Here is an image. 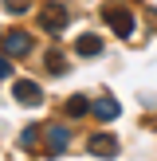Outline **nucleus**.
<instances>
[{
  "label": "nucleus",
  "instance_id": "obj_1",
  "mask_svg": "<svg viewBox=\"0 0 157 161\" xmlns=\"http://www.w3.org/2000/svg\"><path fill=\"white\" fill-rule=\"evenodd\" d=\"M67 20H71V16H67V8H63V4H47L43 12H39V28L51 31V36H59V31L67 28Z\"/></svg>",
  "mask_w": 157,
  "mask_h": 161
},
{
  "label": "nucleus",
  "instance_id": "obj_2",
  "mask_svg": "<svg viewBox=\"0 0 157 161\" xmlns=\"http://www.w3.org/2000/svg\"><path fill=\"white\" fill-rule=\"evenodd\" d=\"M102 16H106V24L118 31V36H133V12H130V8L114 4V8H106Z\"/></svg>",
  "mask_w": 157,
  "mask_h": 161
},
{
  "label": "nucleus",
  "instance_id": "obj_3",
  "mask_svg": "<svg viewBox=\"0 0 157 161\" xmlns=\"http://www.w3.org/2000/svg\"><path fill=\"white\" fill-rule=\"evenodd\" d=\"M12 98L24 102V106H35L43 94H39V83H31V79H16V83H12Z\"/></svg>",
  "mask_w": 157,
  "mask_h": 161
},
{
  "label": "nucleus",
  "instance_id": "obj_4",
  "mask_svg": "<svg viewBox=\"0 0 157 161\" xmlns=\"http://www.w3.org/2000/svg\"><path fill=\"white\" fill-rule=\"evenodd\" d=\"M67 142H71V130L67 126H47V153H63L67 149Z\"/></svg>",
  "mask_w": 157,
  "mask_h": 161
},
{
  "label": "nucleus",
  "instance_id": "obj_5",
  "mask_svg": "<svg viewBox=\"0 0 157 161\" xmlns=\"http://www.w3.org/2000/svg\"><path fill=\"white\" fill-rule=\"evenodd\" d=\"M90 153L114 157V153H118V138H110V134H94V138H90Z\"/></svg>",
  "mask_w": 157,
  "mask_h": 161
},
{
  "label": "nucleus",
  "instance_id": "obj_6",
  "mask_svg": "<svg viewBox=\"0 0 157 161\" xmlns=\"http://www.w3.org/2000/svg\"><path fill=\"white\" fill-rule=\"evenodd\" d=\"M4 51H8V55H28V51H31V36H24V31H12V36L4 39Z\"/></svg>",
  "mask_w": 157,
  "mask_h": 161
},
{
  "label": "nucleus",
  "instance_id": "obj_7",
  "mask_svg": "<svg viewBox=\"0 0 157 161\" xmlns=\"http://www.w3.org/2000/svg\"><path fill=\"white\" fill-rule=\"evenodd\" d=\"M90 110H94V114H98V118H102V122H114V118H118V114H122V106H118V102H114V98H98V102H94V106H90Z\"/></svg>",
  "mask_w": 157,
  "mask_h": 161
},
{
  "label": "nucleus",
  "instance_id": "obj_8",
  "mask_svg": "<svg viewBox=\"0 0 157 161\" xmlns=\"http://www.w3.org/2000/svg\"><path fill=\"white\" fill-rule=\"evenodd\" d=\"M75 51H78V55H98V51H102V39H98V36H78V39H75Z\"/></svg>",
  "mask_w": 157,
  "mask_h": 161
},
{
  "label": "nucleus",
  "instance_id": "obj_9",
  "mask_svg": "<svg viewBox=\"0 0 157 161\" xmlns=\"http://www.w3.org/2000/svg\"><path fill=\"white\" fill-rule=\"evenodd\" d=\"M86 110H90V102H86V98H83V94H75V98H71V102H67V114H71V118H83V114H86Z\"/></svg>",
  "mask_w": 157,
  "mask_h": 161
},
{
  "label": "nucleus",
  "instance_id": "obj_10",
  "mask_svg": "<svg viewBox=\"0 0 157 161\" xmlns=\"http://www.w3.org/2000/svg\"><path fill=\"white\" fill-rule=\"evenodd\" d=\"M39 130H43V126H28V130L20 134V146H24V149H31V146H35V134H39Z\"/></svg>",
  "mask_w": 157,
  "mask_h": 161
},
{
  "label": "nucleus",
  "instance_id": "obj_11",
  "mask_svg": "<svg viewBox=\"0 0 157 161\" xmlns=\"http://www.w3.org/2000/svg\"><path fill=\"white\" fill-rule=\"evenodd\" d=\"M47 67H51V75H63V71H67V67H63V55H59V51H51V55H47Z\"/></svg>",
  "mask_w": 157,
  "mask_h": 161
},
{
  "label": "nucleus",
  "instance_id": "obj_12",
  "mask_svg": "<svg viewBox=\"0 0 157 161\" xmlns=\"http://www.w3.org/2000/svg\"><path fill=\"white\" fill-rule=\"evenodd\" d=\"M4 8H8V12H12V16H20V12H28V0H8Z\"/></svg>",
  "mask_w": 157,
  "mask_h": 161
},
{
  "label": "nucleus",
  "instance_id": "obj_13",
  "mask_svg": "<svg viewBox=\"0 0 157 161\" xmlns=\"http://www.w3.org/2000/svg\"><path fill=\"white\" fill-rule=\"evenodd\" d=\"M8 75H12V63H8V55H0V83H4Z\"/></svg>",
  "mask_w": 157,
  "mask_h": 161
}]
</instances>
